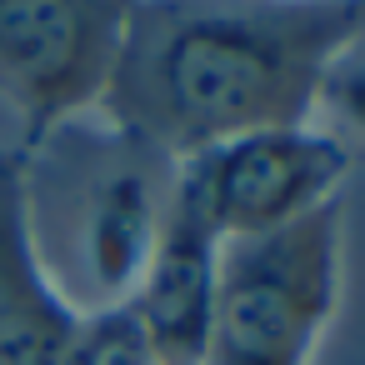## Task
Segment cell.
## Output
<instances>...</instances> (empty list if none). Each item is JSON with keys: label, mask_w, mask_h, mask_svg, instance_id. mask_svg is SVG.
<instances>
[{"label": "cell", "mask_w": 365, "mask_h": 365, "mask_svg": "<svg viewBox=\"0 0 365 365\" xmlns=\"http://www.w3.org/2000/svg\"><path fill=\"white\" fill-rule=\"evenodd\" d=\"M365 31V0H135L101 115L170 165L250 135L310 125L320 76Z\"/></svg>", "instance_id": "6da1fadb"}, {"label": "cell", "mask_w": 365, "mask_h": 365, "mask_svg": "<svg viewBox=\"0 0 365 365\" xmlns=\"http://www.w3.org/2000/svg\"><path fill=\"white\" fill-rule=\"evenodd\" d=\"M340 200L315 215L225 240L200 365H310L340 300Z\"/></svg>", "instance_id": "7a4b0ae2"}, {"label": "cell", "mask_w": 365, "mask_h": 365, "mask_svg": "<svg viewBox=\"0 0 365 365\" xmlns=\"http://www.w3.org/2000/svg\"><path fill=\"white\" fill-rule=\"evenodd\" d=\"M345 175L350 150L330 130H250L175 160L170 200L225 245L315 215L320 205L335 200Z\"/></svg>", "instance_id": "3957f363"}, {"label": "cell", "mask_w": 365, "mask_h": 365, "mask_svg": "<svg viewBox=\"0 0 365 365\" xmlns=\"http://www.w3.org/2000/svg\"><path fill=\"white\" fill-rule=\"evenodd\" d=\"M135 0H0V101L46 145L66 120L101 110Z\"/></svg>", "instance_id": "277c9868"}, {"label": "cell", "mask_w": 365, "mask_h": 365, "mask_svg": "<svg viewBox=\"0 0 365 365\" xmlns=\"http://www.w3.org/2000/svg\"><path fill=\"white\" fill-rule=\"evenodd\" d=\"M81 320L41 260L31 155L0 150V365H71Z\"/></svg>", "instance_id": "5b68a950"}, {"label": "cell", "mask_w": 365, "mask_h": 365, "mask_svg": "<svg viewBox=\"0 0 365 365\" xmlns=\"http://www.w3.org/2000/svg\"><path fill=\"white\" fill-rule=\"evenodd\" d=\"M215 265L220 240L165 195L155 245L125 295L160 365H200L215 310Z\"/></svg>", "instance_id": "8992f818"}, {"label": "cell", "mask_w": 365, "mask_h": 365, "mask_svg": "<svg viewBox=\"0 0 365 365\" xmlns=\"http://www.w3.org/2000/svg\"><path fill=\"white\" fill-rule=\"evenodd\" d=\"M160 210H165V200L155 195L145 165H120L96 185L91 215H86V255H91V275L110 290V300L130 295V285L155 245Z\"/></svg>", "instance_id": "52a82bcc"}, {"label": "cell", "mask_w": 365, "mask_h": 365, "mask_svg": "<svg viewBox=\"0 0 365 365\" xmlns=\"http://www.w3.org/2000/svg\"><path fill=\"white\" fill-rule=\"evenodd\" d=\"M71 365H160L145 330L135 325L125 300H106L101 310H86Z\"/></svg>", "instance_id": "ba28073f"}, {"label": "cell", "mask_w": 365, "mask_h": 365, "mask_svg": "<svg viewBox=\"0 0 365 365\" xmlns=\"http://www.w3.org/2000/svg\"><path fill=\"white\" fill-rule=\"evenodd\" d=\"M315 110H325L330 120H340L345 130L365 135V31L335 51V61L320 76V96Z\"/></svg>", "instance_id": "9c48e42d"}]
</instances>
